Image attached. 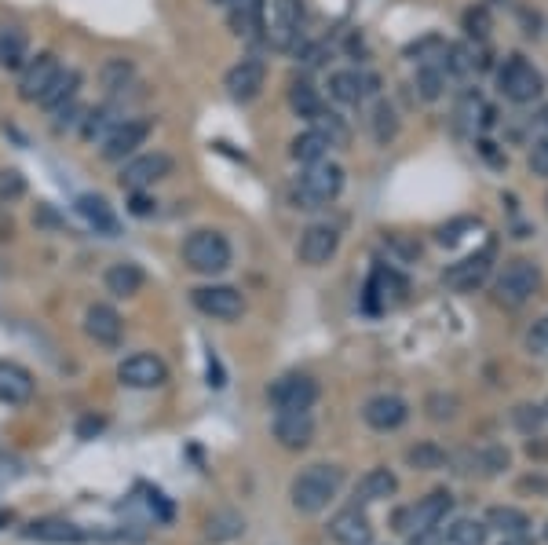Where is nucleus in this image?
<instances>
[{
  "instance_id": "864d4df0",
  "label": "nucleus",
  "mask_w": 548,
  "mask_h": 545,
  "mask_svg": "<svg viewBox=\"0 0 548 545\" xmlns=\"http://www.w3.org/2000/svg\"><path fill=\"white\" fill-rule=\"evenodd\" d=\"M216 4H223V8H234V4H245V0H216Z\"/></svg>"
},
{
  "instance_id": "09e8293b",
  "label": "nucleus",
  "mask_w": 548,
  "mask_h": 545,
  "mask_svg": "<svg viewBox=\"0 0 548 545\" xmlns=\"http://www.w3.org/2000/svg\"><path fill=\"white\" fill-rule=\"evenodd\" d=\"M428 414L435 417V421H446V417L457 414V399L454 396H432L428 399Z\"/></svg>"
},
{
  "instance_id": "7ed1b4c3",
  "label": "nucleus",
  "mask_w": 548,
  "mask_h": 545,
  "mask_svg": "<svg viewBox=\"0 0 548 545\" xmlns=\"http://www.w3.org/2000/svg\"><path fill=\"white\" fill-rule=\"evenodd\" d=\"M344 191V169H340L337 161H315V165H307L300 183H296L293 191V202L296 209H322L329 205L337 194Z\"/></svg>"
},
{
  "instance_id": "49530a36",
  "label": "nucleus",
  "mask_w": 548,
  "mask_h": 545,
  "mask_svg": "<svg viewBox=\"0 0 548 545\" xmlns=\"http://www.w3.org/2000/svg\"><path fill=\"white\" fill-rule=\"evenodd\" d=\"M128 213L132 216H154L158 213V202H154L147 191H132L128 194Z\"/></svg>"
},
{
  "instance_id": "2eb2a0df",
  "label": "nucleus",
  "mask_w": 548,
  "mask_h": 545,
  "mask_svg": "<svg viewBox=\"0 0 548 545\" xmlns=\"http://www.w3.org/2000/svg\"><path fill=\"white\" fill-rule=\"evenodd\" d=\"M271 436L282 450H307L311 443H315V417L307 414V410L274 414Z\"/></svg>"
},
{
  "instance_id": "4be33fe9",
  "label": "nucleus",
  "mask_w": 548,
  "mask_h": 545,
  "mask_svg": "<svg viewBox=\"0 0 548 545\" xmlns=\"http://www.w3.org/2000/svg\"><path fill=\"white\" fill-rule=\"evenodd\" d=\"M490 268H494V249H483V253H475V257L454 264V268L443 275V282L461 289V293H472V289H479L486 278H490Z\"/></svg>"
},
{
  "instance_id": "ea45409f",
  "label": "nucleus",
  "mask_w": 548,
  "mask_h": 545,
  "mask_svg": "<svg viewBox=\"0 0 548 545\" xmlns=\"http://www.w3.org/2000/svg\"><path fill=\"white\" fill-rule=\"evenodd\" d=\"M446 88V70L439 63H424L421 74H417V92L421 99H439Z\"/></svg>"
},
{
  "instance_id": "a211bd4d",
  "label": "nucleus",
  "mask_w": 548,
  "mask_h": 545,
  "mask_svg": "<svg viewBox=\"0 0 548 545\" xmlns=\"http://www.w3.org/2000/svg\"><path fill=\"white\" fill-rule=\"evenodd\" d=\"M406 417H410V403L402 396H373L362 407V421L377 432H395L406 425Z\"/></svg>"
},
{
  "instance_id": "f3484780",
  "label": "nucleus",
  "mask_w": 548,
  "mask_h": 545,
  "mask_svg": "<svg viewBox=\"0 0 548 545\" xmlns=\"http://www.w3.org/2000/svg\"><path fill=\"white\" fill-rule=\"evenodd\" d=\"M454 465H457V472H464V476H483V480H490V476H501V472L512 465V454H508L505 447H494V443H490V447L457 454Z\"/></svg>"
},
{
  "instance_id": "20e7f679",
  "label": "nucleus",
  "mask_w": 548,
  "mask_h": 545,
  "mask_svg": "<svg viewBox=\"0 0 548 545\" xmlns=\"http://www.w3.org/2000/svg\"><path fill=\"white\" fill-rule=\"evenodd\" d=\"M231 257V242L220 231H209V227L187 235V242H183V264L190 271H198V275H223L231 268Z\"/></svg>"
},
{
  "instance_id": "6ab92c4d",
  "label": "nucleus",
  "mask_w": 548,
  "mask_h": 545,
  "mask_svg": "<svg viewBox=\"0 0 548 545\" xmlns=\"http://www.w3.org/2000/svg\"><path fill=\"white\" fill-rule=\"evenodd\" d=\"M85 333L99 348H117L121 337H125V319L110 304H92L85 311Z\"/></svg>"
},
{
  "instance_id": "603ef678",
  "label": "nucleus",
  "mask_w": 548,
  "mask_h": 545,
  "mask_svg": "<svg viewBox=\"0 0 548 545\" xmlns=\"http://www.w3.org/2000/svg\"><path fill=\"white\" fill-rule=\"evenodd\" d=\"M501 545H534V538H530V535H508Z\"/></svg>"
},
{
  "instance_id": "8fccbe9b",
  "label": "nucleus",
  "mask_w": 548,
  "mask_h": 545,
  "mask_svg": "<svg viewBox=\"0 0 548 545\" xmlns=\"http://www.w3.org/2000/svg\"><path fill=\"white\" fill-rule=\"evenodd\" d=\"M530 169L538 176H548V139H538L534 150H530Z\"/></svg>"
},
{
  "instance_id": "dca6fc26",
  "label": "nucleus",
  "mask_w": 548,
  "mask_h": 545,
  "mask_svg": "<svg viewBox=\"0 0 548 545\" xmlns=\"http://www.w3.org/2000/svg\"><path fill=\"white\" fill-rule=\"evenodd\" d=\"M329 542L337 545H369L373 542V527H369V516L362 505H348V509H340L326 527Z\"/></svg>"
},
{
  "instance_id": "39448f33",
  "label": "nucleus",
  "mask_w": 548,
  "mask_h": 545,
  "mask_svg": "<svg viewBox=\"0 0 548 545\" xmlns=\"http://www.w3.org/2000/svg\"><path fill=\"white\" fill-rule=\"evenodd\" d=\"M538 282H541V271L534 260H508L505 271L497 275L494 282V300L505 304V308H523L534 293H538Z\"/></svg>"
},
{
  "instance_id": "a878e982",
  "label": "nucleus",
  "mask_w": 548,
  "mask_h": 545,
  "mask_svg": "<svg viewBox=\"0 0 548 545\" xmlns=\"http://www.w3.org/2000/svg\"><path fill=\"white\" fill-rule=\"evenodd\" d=\"M81 81H85L81 70H59V74L52 77V85L44 88V96L37 99V107L63 114L66 107H74L77 92H81Z\"/></svg>"
},
{
  "instance_id": "5701e85b",
  "label": "nucleus",
  "mask_w": 548,
  "mask_h": 545,
  "mask_svg": "<svg viewBox=\"0 0 548 545\" xmlns=\"http://www.w3.org/2000/svg\"><path fill=\"white\" fill-rule=\"evenodd\" d=\"M33 374L26 366L11 363V359H0V403L8 407H26L33 399Z\"/></svg>"
},
{
  "instance_id": "72a5a7b5",
  "label": "nucleus",
  "mask_w": 548,
  "mask_h": 545,
  "mask_svg": "<svg viewBox=\"0 0 548 545\" xmlns=\"http://www.w3.org/2000/svg\"><path fill=\"white\" fill-rule=\"evenodd\" d=\"M486 527L490 531H501V535H530V516L512 509V505H494L490 513H486Z\"/></svg>"
},
{
  "instance_id": "58836bf2",
  "label": "nucleus",
  "mask_w": 548,
  "mask_h": 545,
  "mask_svg": "<svg viewBox=\"0 0 548 545\" xmlns=\"http://www.w3.org/2000/svg\"><path fill=\"white\" fill-rule=\"evenodd\" d=\"M395 136H399L395 107H391V103H377V107H373V139H377V143H391Z\"/></svg>"
},
{
  "instance_id": "f257e3e1",
  "label": "nucleus",
  "mask_w": 548,
  "mask_h": 545,
  "mask_svg": "<svg viewBox=\"0 0 548 545\" xmlns=\"http://www.w3.org/2000/svg\"><path fill=\"white\" fill-rule=\"evenodd\" d=\"M344 487V469L340 465H307L293 483H289V502L296 513L315 516L322 509H329V502Z\"/></svg>"
},
{
  "instance_id": "c9c22d12",
  "label": "nucleus",
  "mask_w": 548,
  "mask_h": 545,
  "mask_svg": "<svg viewBox=\"0 0 548 545\" xmlns=\"http://www.w3.org/2000/svg\"><path fill=\"white\" fill-rule=\"evenodd\" d=\"M289 107L300 114V118L315 121L318 114H322V96H318V88L311 85V81H293V88H289Z\"/></svg>"
},
{
  "instance_id": "f704fd0d",
  "label": "nucleus",
  "mask_w": 548,
  "mask_h": 545,
  "mask_svg": "<svg viewBox=\"0 0 548 545\" xmlns=\"http://www.w3.org/2000/svg\"><path fill=\"white\" fill-rule=\"evenodd\" d=\"M406 465H410V469H421V472H439L450 465V454H446L439 443H428V439H424V443L406 450Z\"/></svg>"
},
{
  "instance_id": "473e14b6",
  "label": "nucleus",
  "mask_w": 548,
  "mask_h": 545,
  "mask_svg": "<svg viewBox=\"0 0 548 545\" xmlns=\"http://www.w3.org/2000/svg\"><path fill=\"white\" fill-rule=\"evenodd\" d=\"M205 535L212 542H234V538L245 535V516L234 513V509H216V513L205 520Z\"/></svg>"
},
{
  "instance_id": "cd10ccee",
  "label": "nucleus",
  "mask_w": 548,
  "mask_h": 545,
  "mask_svg": "<svg viewBox=\"0 0 548 545\" xmlns=\"http://www.w3.org/2000/svg\"><path fill=\"white\" fill-rule=\"evenodd\" d=\"M395 491H399V476L391 469H369L366 476L359 480V487H355V505H377V502H388V498H395Z\"/></svg>"
},
{
  "instance_id": "c03bdc74",
  "label": "nucleus",
  "mask_w": 548,
  "mask_h": 545,
  "mask_svg": "<svg viewBox=\"0 0 548 545\" xmlns=\"http://www.w3.org/2000/svg\"><path fill=\"white\" fill-rule=\"evenodd\" d=\"M527 352L548 355V315H545V319L534 322V326H530V333H527Z\"/></svg>"
},
{
  "instance_id": "393cba45",
  "label": "nucleus",
  "mask_w": 548,
  "mask_h": 545,
  "mask_svg": "<svg viewBox=\"0 0 548 545\" xmlns=\"http://www.w3.org/2000/svg\"><path fill=\"white\" fill-rule=\"evenodd\" d=\"M369 92H377V77L362 74V70H337V74H329V96L337 99V103H362Z\"/></svg>"
},
{
  "instance_id": "2f4dec72",
  "label": "nucleus",
  "mask_w": 548,
  "mask_h": 545,
  "mask_svg": "<svg viewBox=\"0 0 548 545\" xmlns=\"http://www.w3.org/2000/svg\"><path fill=\"white\" fill-rule=\"evenodd\" d=\"M486 538H490L486 520H472V516H461L443 527V545H486Z\"/></svg>"
},
{
  "instance_id": "4468645a",
  "label": "nucleus",
  "mask_w": 548,
  "mask_h": 545,
  "mask_svg": "<svg viewBox=\"0 0 548 545\" xmlns=\"http://www.w3.org/2000/svg\"><path fill=\"white\" fill-rule=\"evenodd\" d=\"M340 249V231L329 224H311L300 235V246H296V257H300V264H307V268H322V264H329V260L337 257Z\"/></svg>"
},
{
  "instance_id": "9d476101",
  "label": "nucleus",
  "mask_w": 548,
  "mask_h": 545,
  "mask_svg": "<svg viewBox=\"0 0 548 545\" xmlns=\"http://www.w3.org/2000/svg\"><path fill=\"white\" fill-rule=\"evenodd\" d=\"M194 308L216 322H234L245 315V297L234 286H198L190 293Z\"/></svg>"
},
{
  "instance_id": "6e6552de",
  "label": "nucleus",
  "mask_w": 548,
  "mask_h": 545,
  "mask_svg": "<svg viewBox=\"0 0 548 545\" xmlns=\"http://www.w3.org/2000/svg\"><path fill=\"white\" fill-rule=\"evenodd\" d=\"M117 381H121L125 388L150 392V388H161L165 381H169V366H165V359L154 352H136L117 366Z\"/></svg>"
},
{
  "instance_id": "4d7b16f0",
  "label": "nucleus",
  "mask_w": 548,
  "mask_h": 545,
  "mask_svg": "<svg viewBox=\"0 0 548 545\" xmlns=\"http://www.w3.org/2000/svg\"><path fill=\"white\" fill-rule=\"evenodd\" d=\"M545 542H548V527H545Z\"/></svg>"
},
{
  "instance_id": "9b49d317",
  "label": "nucleus",
  "mask_w": 548,
  "mask_h": 545,
  "mask_svg": "<svg viewBox=\"0 0 548 545\" xmlns=\"http://www.w3.org/2000/svg\"><path fill=\"white\" fill-rule=\"evenodd\" d=\"M172 169H176V161H172L169 154H161V150H154V154H136V158L125 161V169H121V187H128V191H147L154 183L169 180Z\"/></svg>"
},
{
  "instance_id": "423d86ee",
  "label": "nucleus",
  "mask_w": 548,
  "mask_h": 545,
  "mask_svg": "<svg viewBox=\"0 0 548 545\" xmlns=\"http://www.w3.org/2000/svg\"><path fill=\"white\" fill-rule=\"evenodd\" d=\"M497 88L501 96L512 99V103H534L545 88V77L538 74V66L527 63L523 55H512L501 70H497Z\"/></svg>"
},
{
  "instance_id": "de8ad7c7",
  "label": "nucleus",
  "mask_w": 548,
  "mask_h": 545,
  "mask_svg": "<svg viewBox=\"0 0 548 545\" xmlns=\"http://www.w3.org/2000/svg\"><path fill=\"white\" fill-rule=\"evenodd\" d=\"M512 421H516L523 432H534V428L545 421V410L541 407H516V414H512Z\"/></svg>"
},
{
  "instance_id": "6e6d98bb",
  "label": "nucleus",
  "mask_w": 548,
  "mask_h": 545,
  "mask_svg": "<svg viewBox=\"0 0 548 545\" xmlns=\"http://www.w3.org/2000/svg\"><path fill=\"white\" fill-rule=\"evenodd\" d=\"M541 410H545V417H548V403H545V407H541Z\"/></svg>"
},
{
  "instance_id": "412c9836",
  "label": "nucleus",
  "mask_w": 548,
  "mask_h": 545,
  "mask_svg": "<svg viewBox=\"0 0 548 545\" xmlns=\"http://www.w3.org/2000/svg\"><path fill=\"white\" fill-rule=\"evenodd\" d=\"M402 297H406V278H402L399 271H391L380 264L366 286V308L384 311V308H391V304H399Z\"/></svg>"
},
{
  "instance_id": "5fc2aeb1",
  "label": "nucleus",
  "mask_w": 548,
  "mask_h": 545,
  "mask_svg": "<svg viewBox=\"0 0 548 545\" xmlns=\"http://www.w3.org/2000/svg\"><path fill=\"white\" fill-rule=\"evenodd\" d=\"M541 125H545V129H548V107L541 110Z\"/></svg>"
},
{
  "instance_id": "c85d7f7f",
  "label": "nucleus",
  "mask_w": 548,
  "mask_h": 545,
  "mask_svg": "<svg viewBox=\"0 0 548 545\" xmlns=\"http://www.w3.org/2000/svg\"><path fill=\"white\" fill-rule=\"evenodd\" d=\"M22 535L30 538V542H48V545H77L85 542V531L77 524H70V520H33Z\"/></svg>"
},
{
  "instance_id": "e433bc0d",
  "label": "nucleus",
  "mask_w": 548,
  "mask_h": 545,
  "mask_svg": "<svg viewBox=\"0 0 548 545\" xmlns=\"http://www.w3.org/2000/svg\"><path fill=\"white\" fill-rule=\"evenodd\" d=\"M132 77H136V66L128 63V59H106L103 70H99V81H103L106 92H121V88L132 85Z\"/></svg>"
},
{
  "instance_id": "79ce46f5",
  "label": "nucleus",
  "mask_w": 548,
  "mask_h": 545,
  "mask_svg": "<svg viewBox=\"0 0 548 545\" xmlns=\"http://www.w3.org/2000/svg\"><path fill=\"white\" fill-rule=\"evenodd\" d=\"M114 125H117V121L110 118V110H106V107H99V110H92V114H88L85 129H81V136H85V139L106 136V132L114 129Z\"/></svg>"
},
{
  "instance_id": "a19ab883",
  "label": "nucleus",
  "mask_w": 548,
  "mask_h": 545,
  "mask_svg": "<svg viewBox=\"0 0 548 545\" xmlns=\"http://www.w3.org/2000/svg\"><path fill=\"white\" fill-rule=\"evenodd\" d=\"M26 194V176L19 169H0V205L19 202Z\"/></svg>"
},
{
  "instance_id": "37998d69",
  "label": "nucleus",
  "mask_w": 548,
  "mask_h": 545,
  "mask_svg": "<svg viewBox=\"0 0 548 545\" xmlns=\"http://www.w3.org/2000/svg\"><path fill=\"white\" fill-rule=\"evenodd\" d=\"M464 30H468V37H475V41H486V33H490V11L472 8L464 15Z\"/></svg>"
},
{
  "instance_id": "0eeeda50",
  "label": "nucleus",
  "mask_w": 548,
  "mask_h": 545,
  "mask_svg": "<svg viewBox=\"0 0 548 545\" xmlns=\"http://www.w3.org/2000/svg\"><path fill=\"white\" fill-rule=\"evenodd\" d=\"M267 399H271V407L278 414H289V410H311L318 403V381L311 374H282L267 388Z\"/></svg>"
},
{
  "instance_id": "3c124183",
  "label": "nucleus",
  "mask_w": 548,
  "mask_h": 545,
  "mask_svg": "<svg viewBox=\"0 0 548 545\" xmlns=\"http://www.w3.org/2000/svg\"><path fill=\"white\" fill-rule=\"evenodd\" d=\"M33 220H37V224H48V227L59 224V220H55V213H52V209H48V205H41V209H37V216H33Z\"/></svg>"
},
{
  "instance_id": "4c0bfd02",
  "label": "nucleus",
  "mask_w": 548,
  "mask_h": 545,
  "mask_svg": "<svg viewBox=\"0 0 548 545\" xmlns=\"http://www.w3.org/2000/svg\"><path fill=\"white\" fill-rule=\"evenodd\" d=\"M22 59H26V33L0 30V66L15 70V66H22Z\"/></svg>"
},
{
  "instance_id": "7c9ffc66",
  "label": "nucleus",
  "mask_w": 548,
  "mask_h": 545,
  "mask_svg": "<svg viewBox=\"0 0 548 545\" xmlns=\"http://www.w3.org/2000/svg\"><path fill=\"white\" fill-rule=\"evenodd\" d=\"M329 147H333V143H329L326 132L315 129V125H311V129L300 132V136L293 139V147H289V158L300 161V165H315V161L326 158Z\"/></svg>"
},
{
  "instance_id": "f03ea898",
  "label": "nucleus",
  "mask_w": 548,
  "mask_h": 545,
  "mask_svg": "<svg viewBox=\"0 0 548 545\" xmlns=\"http://www.w3.org/2000/svg\"><path fill=\"white\" fill-rule=\"evenodd\" d=\"M450 509H454V494L450 491L424 494V498H417L413 505H406V509L395 513V531H399L402 538L417 542L421 535H428V531H435V527H443Z\"/></svg>"
},
{
  "instance_id": "f8f14e48",
  "label": "nucleus",
  "mask_w": 548,
  "mask_h": 545,
  "mask_svg": "<svg viewBox=\"0 0 548 545\" xmlns=\"http://www.w3.org/2000/svg\"><path fill=\"white\" fill-rule=\"evenodd\" d=\"M150 125L147 118H125V121H117L114 129L106 132L103 136V147H99V154H103L106 161H125V158H132L143 143H147V136H150Z\"/></svg>"
},
{
  "instance_id": "a18cd8bd",
  "label": "nucleus",
  "mask_w": 548,
  "mask_h": 545,
  "mask_svg": "<svg viewBox=\"0 0 548 545\" xmlns=\"http://www.w3.org/2000/svg\"><path fill=\"white\" fill-rule=\"evenodd\" d=\"M472 227H479L475 220H454V224L439 227V246H457L461 242V231H472Z\"/></svg>"
},
{
  "instance_id": "1a4fd4ad",
  "label": "nucleus",
  "mask_w": 548,
  "mask_h": 545,
  "mask_svg": "<svg viewBox=\"0 0 548 545\" xmlns=\"http://www.w3.org/2000/svg\"><path fill=\"white\" fill-rule=\"evenodd\" d=\"M300 22H304V4L300 0H271L267 8V19H264V30H267V41L274 48H293L296 37H300Z\"/></svg>"
},
{
  "instance_id": "b1692460",
  "label": "nucleus",
  "mask_w": 548,
  "mask_h": 545,
  "mask_svg": "<svg viewBox=\"0 0 548 545\" xmlns=\"http://www.w3.org/2000/svg\"><path fill=\"white\" fill-rule=\"evenodd\" d=\"M77 216L92 227L95 235H106V238L121 235V220H117V213L110 209V202H106L103 194H81V198H77Z\"/></svg>"
},
{
  "instance_id": "c756f323",
  "label": "nucleus",
  "mask_w": 548,
  "mask_h": 545,
  "mask_svg": "<svg viewBox=\"0 0 548 545\" xmlns=\"http://www.w3.org/2000/svg\"><path fill=\"white\" fill-rule=\"evenodd\" d=\"M439 66L446 70V77H472L486 66V52L475 44H446Z\"/></svg>"
},
{
  "instance_id": "ddd939ff",
  "label": "nucleus",
  "mask_w": 548,
  "mask_h": 545,
  "mask_svg": "<svg viewBox=\"0 0 548 545\" xmlns=\"http://www.w3.org/2000/svg\"><path fill=\"white\" fill-rule=\"evenodd\" d=\"M264 81H267V66L260 63L256 55H249L242 63H234L231 70L223 74V88H227V96H231L234 103H253V99L260 96Z\"/></svg>"
},
{
  "instance_id": "aec40b11",
  "label": "nucleus",
  "mask_w": 548,
  "mask_h": 545,
  "mask_svg": "<svg viewBox=\"0 0 548 545\" xmlns=\"http://www.w3.org/2000/svg\"><path fill=\"white\" fill-rule=\"evenodd\" d=\"M63 66H59V59H55L52 52H41L37 59H30V63L22 66V77H19V99H26V103H37V99L44 96V88L52 85V77L59 74Z\"/></svg>"
},
{
  "instance_id": "bb28decb",
  "label": "nucleus",
  "mask_w": 548,
  "mask_h": 545,
  "mask_svg": "<svg viewBox=\"0 0 548 545\" xmlns=\"http://www.w3.org/2000/svg\"><path fill=\"white\" fill-rule=\"evenodd\" d=\"M143 282H147V275H143V268L139 264H132V260H117V264H110L103 275V286L110 297L117 300H128L136 297L139 289H143Z\"/></svg>"
}]
</instances>
